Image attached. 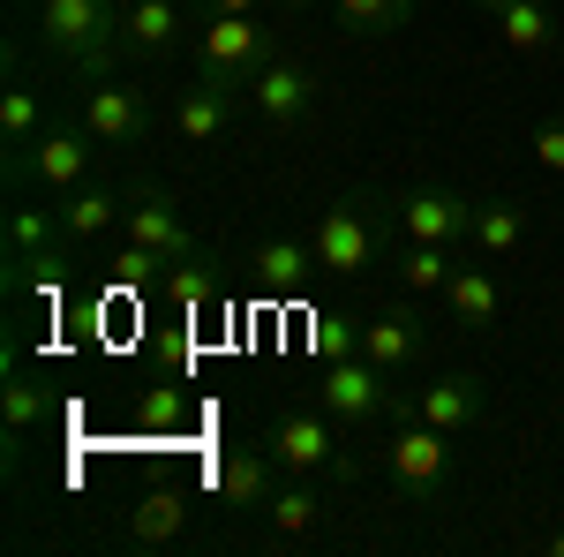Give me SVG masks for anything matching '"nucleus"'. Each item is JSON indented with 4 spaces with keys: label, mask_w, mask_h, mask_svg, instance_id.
<instances>
[{
    "label": "nucleus",
    "mask_w": 564,
    "mask_h": 557,
    "mask_svg": "<svg viewBox=\"0 0 564 557\" xmlns=\"http://www.w3.org/2000/svg\"><path fill=\"white\" fill-rule=\"evenodd\" d=\"M181 0H121V45L129 61H166L181 45Z\"/></svg>",
    "instance_id": "nucleus-18"
},
{
    "label": "nucleus",
    "mask_w": 564,
    "mask_h": 557,
    "mask_svg": "<svg viewBox=\"0 0 564 557\" xmlns=\"http://www.w3.org/2000/svg\"><path fill=\"white\" fill-rule=\"evenodd\" d=\"M497 8H512V0H475V15H497Z\"/></svg>",
    "instance_id": "nucleus-34"
},
{
    "label": "nucleus",
    "mask_w": 564,
    "mask_h": 557,
    "mask_svg": "<svg viewBox=\"0 0 564 557\" xmlns=\"http://www.w3.org/2000/svg\"><path fill=\"white\" fill-rule=\"evenodd\" d=\"M271 53H279V45H271V23H263V15H204V23H196V76H204V84L241 90Z\"/></svg>",
    "instance_id": "nucleus-7"
},
{
    "label": "nucleus",
    "mask_w": 564,
    "mask_h": 557,
    "mask_svg": "<svg viewBox=\"0 0 564 557\" xmlns=\"http://www.w3.org/2000/svg\"><path fill=\"white\" fill-rule=\"evenodd\" d=\"M98 151H106V143H98L84 121H45V136L23 151V159H8V167H15V181H39L45 196H68V189L90 181Z\"/></svg>",
    "instance_id": "nucleus-8"
},
{
    "label": "nucleus",
    "mask_w": 564,
    "mask_h": 557,
    "mask_svg": "<svg viewBox=\"0 0 564 557\" xmlns=\"http://www.w3.org/2000/svg\"><path fill=\"white\" fill-rule=\"evenodd\" d=\"M151 287L174 301V309H212V301H226V271H212V257H181V264H166Z\"/></svg>",
    "instance_id": "nucleus-25"
},
{
    "label": "nucleus",
    "mask_w": 564,
    "mask_h": 557,
    "mask_svg": "<svg viewBox=\"0 0 564 557\" xmlns=\"http://www.w3.org/2000/svg\"><path fill=\"white\" fill-rule=\"evenodd\" d=\"M106 151H143L151 136H159V121H166V106H159V90L143 84V76H98V84L84 90V114H76Z\"/></svg>",
    "instance_id": "nucleus-5"
},
{
    "label": "nucleus",
    "mask_w": 564,
    "mask_h": 557,
    "mask_svg": "<svg viewBox=\"0 0 564 557\" xmlns=\"http://www.w3.org/2000/svg\"><path fill=\"white\" fill-rule=\"evenodd\" d=\"M332 8H339V23L354 39H391V31L414 23V0H332Z\"/></svg>",
    "instance_id": "nucleus-28"
},
{
    "label": "nucleus",
    "mask_w": 564,
    "mask_h": 557,
    "mask_svg": "<svg viewBox=\"0 0 564 557\" xmlns=\"http://www.w3.org/2000/svg\"><path fill=\"white\" fill-rule=\"evenodd\" d=\"M361 346V324L354 317H316V354L332 362V354H354Z\"/></svg>",
    "instance_id": "nucleus-31"
},
{
    "label": "nucleus",
    "mask_w": 564,
    "mask_h": 557,
    "mask_svg": "<svg viewBox=\"0 0 564 557\" xmlns=\"http://www.w3.org/2000/svg\"><path fill=\"white\" fill-rule=\"evenodd\" d=\"M332 513H339V497H332L316 474L279 482V497L263 505V519H271V535H279V543H316V535L332 527Z\"/></svg>",
    "instance_id": "nucleus-16"
},
{
    "label": "nucleus",
    "mask_w": 564,
    "mask_h": 557,
    "mask_svg": "<svg viewBox=\"0 0 564 557\" xmlns=\"http://www.w3.org/2000/svg\"><path fill=\"white\" fill-rule=\"evenodd\" d=\"M39 45L53 61H68L84 84L113 76L129 61V45H121V0H39Z\"/></svg>",
    "instance_id": "nucleus-2"
},
{
    "label": "nucleus",
    "mask_w": 564,
    "mask_h": 557,
    "mask_svg": "<svg viewBox=\"0 0 564 557\" xmlns=\"http://www.w3.org/2000/svg\"><path fill=\"white\" fill-rule=\"evenodd\" d=\"M279 482H286V468H279L263 444H249V452H226V468H218V497H226L234 513H263V505L279 497Z\"/></svg>",
    "instance_id": "nucleus-19"
},
{
    "label": "nucleus",
    "mask_w": 564,
    "mask_h": 557,
    "mask_svg": "<svg viewBox=\"0 0 564 557\" xmlns=\"http://www.w3.org/2000/svg\"><path fill=\"white\" fill-rule=\"evenodd\" d=\"M542 550H550V557H564V527H557V535H550V543H542Z\"/></svg>",
    "instance_id": "nucleus-35"
},
{
    "label": "nucleus",
    "mask_w": 564,
    "mask_h": 557,
    "mask_svg": "<svg viewBox=\"0 0 564 557\" xmlns=\"http://www.w3.org/2000/svg\"><path fill=\"white\" fill-rule=\"evenodd\" d=\"M422 346H430V332H422V317L399 301V309H377V317H361V354L377 362V369H414L422 362Z\"/></svg>",
    "instance_id": "nucleus-17"
},
{
    "label": "nucleus",
    "mask_w": 564,
    "mask_h": 557,
    "mask_svg": "<svg viewBox=\"0 0 564 557\" xmlns=\"http://www.w3.org/2000/svg\"><path fill=\"white\" fill-rule=\"evenodd\" d=\"M135 429H188V392L181 385H143L135 392Z\"/></svg>",
    "instance_id": "nucleus-30"
},
{
    "label": "nucleus",
    "mask_w": 564,
    "mask_h": 557,
    "mask_svg": "<svg viewBox=\"0 0 564 557\" xmlns=\"http://www.w3.org/2000/svg\"><path fill=\"white\" fill-rule=\"evenodd\" d=\"M399 204V242H444V249H467V226H475V196L444 189V181H422Z\"/></svg>",
    "instance_id": "nucleus-9"
},
{
    "label": "nucleus",
    "mask_w": 564,
    "mask_h": 557,
    "mask_svg": "<svg viewBox=\"0 0 564 557\" xmlns=\"http://www.w3.org/2000/svg\"><path fill=\"white\" fill-rule=\"evenodd\" d=\"M61 212L53 204H8V279L15 287H39L61 271Z\"/></svg>",
    "instance_id": "nucleus-10"
},
{
    "label": "nucleus",
    "mask_w": 564,
    "mask_h": 557,
    "mask_svg": "<svg viewBox=\"0 0 564 557\" xmlns=\"http://www.w3.org/2000/svg\"><path fill=\"white\" fill-rule=\"evenodd\" d=\"M241 106H249L271 136H294V129H308V121H316V106H324V76H316L308 61L271 53L257 76L241 84Z\"/></svg>",
    "instance_id": "nucleus-6"
},
{
    "label": "nucleus",
    "mask_w": 564,
    "mask_h": 557,
    "mask_svg": "<svg viewBox=\"0 0 564 557\" xmlns=\"http://www.w3.org/2000/svg\"><path fill=\"white\" fill-rule=\"evenodd\" d=\"M452 271H459V249H444V242H399V287L406 294H444Z\"/></svg>",
    "instance_id": "nucleus-27"
},
{
    "label": "nucleus",
    "mask_w": 564,
    "mask_h": 557,
    "mask_svg": "<svg viewBox=\"0 0 564 557\" xmlns=\"http://www.w3.org/2000/svg\"><path fill=\"white\" fill-rule=\"evenodd\" d=\"M316 407L347 429V437L384 429V422L406 415V399H399V385H391V369H377L361 346H354V354H332V362L316 369Z\"/></svg>",
    "instance_id": "nucleus-4"
},
{
    "label": "nucleus",
    "mask_w": 564,
    "mask_h": 557,
    "mask_svg": "<svg viewBox=\"0 0 564 557\" xmlns=\"http://www.w3.org/2000/svg\"><path fill=\"white\" fill-rule=\"evenodd\" d=\"M489 23H497V45H505V53H550V45H557V15H550L542 0H512V8H497Z\"/></svg>",
    "instance_id": "nucleus-26"
},
{
    "label": "nucleus",
    "mask_w": 564,
    "mask_h": 557,
    "mask_svg": "<svg viewBox=\"0 0 564 557\" xmlns=\"http://www.w3.org/2000/svg\"><path fill=\"white\" fill-rule=\"evenodd\" d=\"M121 226H129V242H135V249H151V257H159V264L204 257V249H196V234L181 226L174 196H166L159 181H135V189H129V212H121Z\"/></svg>",
    "instance_id": "nucleus-13"
},
{
    "label": "nucleus",
    "mask_w": 564,
    "mask_h": 557,
    "mask_svg": "<svg viewBox=\"0 0 564 557\" xmlns=\"http://www.w3.org/2000/svg\"><path fill=\"white\" fill-rule=\"evenodd\" d=\"M181 527H188V490H181V482H151L129 505V543H143V550L174 543Z\"/></svg>",
    "instance_id": "nucleus-24"
},
{
    "label": "nucleus",
    "mask_w": 564,
    "mask_h": 557,
    "mask_svg": "<svg viewBox=\"0 0 564 557\" xmlns=\"http://www.w3.org/2000/svg\"><path fill=\"white\" fill-rule=\"evenodd\" d=\"M234 106H241V90H226V84H204V76H188V84L174 90V106H166V121H174V136L188 143V151H212L218 136L234 129Z\"/></svg>",
    "instance_id": "nucleus-14"
},
{
    "label": "nucleus",
    "mask_w": 564,
    "mask_h": 557,
    "mask_svg": "<svg viewBox=\"0 0 564 557\" xmlns=\"http://www.w3.org/2000/svg\"><path fill=\"white\" fill-rule=\"evenodd\" d=\"M467 249H475V257H489V264H512L527 249V204H512V196H475Z\"/></svg>",
    "instance_id": "nucleus-20"
},
{
    "label": "nucleus",
    "mask_w": 564,
    "mask_h": 557,
    "mask_svg": "<svg viewBox=\"0 0 564 557\" xmlns=\"http://www.w3.org/2000/svg\"><path fill=\"white\" fill-rule=\"evenodd\" d=\"M212 15H271V8H294V0H204Z\"/></svg>",
    "instance_id": "nucleus-33"
},
{
    "label": "nucleus",
    "mask_w": 564,
    "mask_h": 557,
    "mask_svg": "<svg viewBox=\"0 0 564 557\" xmlns=\"http://www.w3.org/2000/svg\"><path fill=\"white\" fill-rule=\"evenodd\" d=\"M15 8H23V0H15Z\"/></svg>",
    "instance_id": "nucleus-36"
},
{
    "label": "nucleus",
    "mask_w": 564,
    "mask_h": 557,
    "mask_svg": "<svg viewBox=\"0 0 564 557\" xmlns=\"http://www.w3.org/2000/svg\"><path fill=\"white\" fill-rule=\"evenodd\" d=\"M384 468L399 490H422V497H436L444 490V474H452V437L430 422H414V415H399L391 422V444H384Z\"/></svg>",
    "instance_id": "nucleus-11"
},
{
    "label": "nucleus",
    "mask_w": 564,
    "mask_h": 557,
    "mask_svg": "<svg viewBox=\"0 0 564 557\" xmlns=\"http://www.w3.org/2000/svg\"><path fill=\"white\" fill-rule=\"evenodd\" d=\"M241 271H249V287L271 301H302L324 271H316V249H308V234H263L257 249L241 257Z\"/></svg>",
    "instance_id": "nucleus-12"
},
{
    "label": "nucleus",
    "mask_w": 564,
    "mask_h": 557,
    "mask_svg": "<svg viewBox=\"0 0 564 557\" xmlns=\"http://www.w3.org/2000/svg\"><path fill=\"white\" fill-rule=\"evenodd\" d=\"M0 399H8V460H15V444L45 422V385H39V377H23V369L8 362V392H0Z\"/></svg>",
    "instance_id": "nucleus-29"
},
{
    "label": "nucleus",
    "mask_w": 564,
    "mask_h": 557,
    "mask_svg": "<svg viewBox=\"0 0 564 557\" xmlns=\"http://www.w3.org/2000/svg\"><path fill=\"white\" fill-rule=\"evenodd\" d=\"M308 249H316L324 287H347V279H361L369 264H384L399 249V204L377 196V189H354V196H339V204H324L308 218Z\"/></svg>",
    "instance_id": "nucleus-1"
},
{
    "label": "nucleus",
    "mask_w": 564,
    "mask_h": 557,
    "mask_svg": "<svg viewBox=\"0 0 564 557\" xmlns=\"http://www.w3.org/2000/svg\"><path fill=\"white\" fill-rule=\"evenodd\" d=\"M444 301H452V317H459L467 332H497V317H505V287H497L489 257L459 264V271H452V287H444Z\"/></svg>",
    "instance_id": "nucleus-22"
},
{
    "label": "nucleus",
    "mask_w": 564,
    "mask_h": 557,
    "mask_svg": "<svg viewBox=\"0 0 564 557\" xmlns=\"http://www.w3.org/2000/svg\"><path fill=\"white\" fill-rule=\"evenodd\" d=\"M527 151H534L542 173H564V121H542V129L527 136Z\"/></svg>",
    "instance_id": "nucleus-32"
},
{
    "label": "nucleus",
    "mask_w": 564,
    "mask_h": 557,
    "mask_svg": "<svg viewBox=\"0 0 564 557\" xmlns=\"http://www.w3.org/2000/svg\"><path fill=\"white\" fill-rule=\"evenodd\" d=\"M406 415L444 429V437H467L489 415V392H481V377H430V385L406 392Z\"/></svg>",
    "instance_id": "nucleus-15"
},
{
    "label": "nucleus",
    "mask_w": 564,
    "mask_h": 557,
    "mask_svg": "<svg viewBox=\"0 0 564 557\" xmlns=\"http://www.w3.org/2000/svg\"><path fill=\"white\" fill-rule=\"evenodd\" d=\"M53 212H61V234H68V242H106V226L129 212V189L84 181V189H68V196H61Z\"/></svg>",
    "instance_id": "nucleus-23"
},
{
    "label": "nucleus",
    "mask_w": 564,
    "mask_h": 557,
    "mask_svg": "<svg viewBox=\"0 0 564 557\" xmlns=\"http://www.w3.org/2000/svg\"><path fill=\"white\" fill-rule=\"evenodd\" d=\"M45 98H39V84L23 76V61H8V90H0V143H8V159H23L31 143L45 136Z\"/></svg>",
    "instance_id": "nucleus-21"
},
{
    "label": "nucleus",
    "mask_w": 564,
    "mask_h": 557,
    "mask_svg": "<svg viewBox=\"0 0 564 557\" xmlns=\"http://www.w3.org/2000/svg\"><path fill=\"white\" fill-rule=\"evenodd\" d=\"M263 452H271L286 474H316V482H339V490L361 474V452L347 444V429L332 422L324 407H286V415H271Z\"/></svg>",
    "instance_id": "nucleus-3"
}]
</instances>
